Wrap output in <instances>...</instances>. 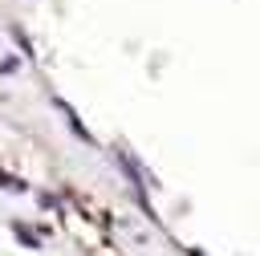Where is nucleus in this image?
I'll return each instance as SVG.
<instances>
[{
    "label": "nucleus",
    "mask_w": 260,
    "mask_h": 256,
    "mask_svg": "<svg viewBox=\"0 0 260 256\" xmlns=\"http://www.w3.org/2000/svg\"><path fill=\"white\" fill-rule=\"evenodd\" d=\"M57 110H61V114H65V118H69V130H73V134H77V138H81V142H93V138H89V130H85V126H81V118H77V114H73V106H69V102H61V98H57Z\"/></svg>",
    "instance_id": "nucleus-1"
},
{
    "label": "nucleus",
    "mask_w": 260,
    "mask_h": 256,
    "mask_svg": "<svg viewBox=\"0 0 260 256\" xmlns=\"http://www.w3.org/2000/svg\"><path fill=\"white\" fill-rule=\"evenodd\" d=\"M16 236H20V240H24V244H28V248H37V244H41V240H37V236H32V232H28V228H24V223H16Z\"/></svg>",
    "instance_id": "nucleus-2"
}]
</instances>
